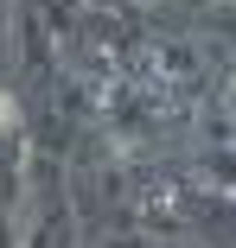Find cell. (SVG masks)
<instances>
[{
	"mask_svg": "<svg viewBox=\"0 0 236 248\" xmlns=\"http://www.w3.org/2000/svg\"><path fill=\"white\" fill-rule=\"evenodd\" d=\"M0 127H13V95L0 89Z\"/></svg>",
	"mask_w": 236,
	"mask_h": 248,
	"instance_id": "1",
	"label": "cell"
}]
</instances>
